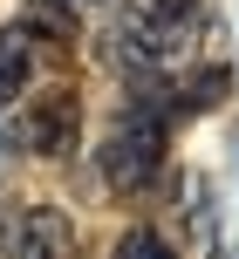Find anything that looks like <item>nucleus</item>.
I'll return each mask as SVG.
<instances>
[{"mask_svg": "<svg viewBox=\"0 0 239 259\" xmlns=\"http://www.w3.org/2000/svg\"><path fill=\"white\" fill-rule=\"evenodd\" d=\"M164 143H171V123H164L157 109L150 103H123V116L96 143V178H103L109 191H157Z\"/></svg>", "mask_w": 239, "mask_h": 259, "instance_id": "1", "label": "nucleus"}, {"mask_svg": "<svg viewBox=\"0 0 239 259\" xmlns=\"http://www.w3.org/2000/svg\"><path fill=\"white\" fill-rule=\"evenodd\" d=\"M75 130H82V96L75 89H55V96H41V103L14 123V143L34 150V157H68V150H75Z\"/></svg>", "mask_w": 239, "mask_h": 259, "instance_id": "2", "label": "nucleus"}, {"mask_svg": "<svg viewBox=\"0 0 239 259\" xmlns=\"http://www.w3.org/2000/svg\"><path fill=\"white\" fill-rule=\"evenodd\" d=\"M226 89H232V68H219V62H205V68H185V75H171V123H185V116H205V109H219L226 103Z\"/></svg>", "mask_w": 239, "mask_h": 259, "instance_id": "3", "label": "nucleus"}, {"mask_svg": "<svg viewBox=\"0 0 239 259\" xmlns=\"http://www.w3.org/2000/svg\"><path fill=\"white\" fill-rule=\"evenodd\" d=\"M27 75H34V34L27 27H0V103H14L27 89Z\"/></svg>", "mask_w": 239, "mask_h": 259, "instance_id": "4", "label": "nucleus"}, {"mask_svg": "<svg viewBox=\"0 0 239 259\" xmlns=\"http://www.w3.org/2000/svg\"><path fill=\"white\" fill-rule=\"evenodd\" d=\"M21 27L27 34H48V41H75L82 34L75 0H21Z\"/></svg>", "mask_w": 239, "mask_h": 259, "instance_id": "5", "label": "nucleus"}, {"mask_svg": "<svg viewBox=\"0 0 239 259\" xmlns=\"http://www.w3.org/2000/svg\"><path fill=\"white\" fill-rule=\"evenodd\" d=\"M109 259H178V252H171V239H157L150 225H130V232L116 239V252H109Z\"/></svg>", "mask_w": 239, "mask_h": 259, "instance_id": "6", "label": "nucleus"}, {"mask_svg": "<svg viewBox=\"0 0 239 259\" xmlns=\"http://www.w3.org/2000/svg\"><path fill=\"white\" fill-rule=\"evenodd\" d=\"M0 143H7V137H0Z\"/></svg>", "mask_w": 239, "mask_h": 259, "instance_id": "7", "label": "nucleus"}]
</instances>
